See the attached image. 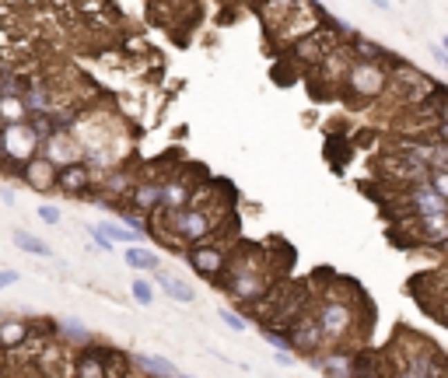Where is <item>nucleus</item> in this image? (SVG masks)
Segmentation results:
<instances>
[{
  "mask_svg": "<svg viewBox=\"0 0 448 378\" xmlns=\"http://www.w3.org/2000/svg\"><path fill=\"white\" fill-rule=\"evenodd\" d=\"M319 326L326 333L329 343H344L354 330H357V305L351 298H336V294H326L322 301L312 305Z\"/></svg>",
  "mask_w": 448,
  "mask_h": 378,
  "instance_id": "obj_1",
  "label": "nucleus"
},
{
  "mask_svg": "<svg viewBox=\"0 0 448 378\" xmlns=\"http://www.w3.org/2000/svg\"><path fill=\"white\" fill-rule=\"evenodd\" d=\"M392 67L396 64H364L357 60L344 81L347 95L357 98V102H375L382 95H389V81H392Z\"/></svg>",
  "mask_w": 448,
  "mask_h": 378,
  "instance_id": "obj_2",
  "label": "nucleus"
},
{
  "mask_svg": "<svg viewBox=\"0 0 448 378\" xmlns=\"http://www.w3.org/2000/svg\"><path fill=\"white\" fill-rule=\"evenodd\" d=\"M291 343H295V350L319 357V350H322L329 340H326V333H322V326H319L315 312H305V315L295 322V326H291Z\"/></svg>",
  "mask_w": 448,
  "mask_h": 378,
  "instance_id": "obj_3",
  "label": "nucleus"
},
{
  "mask_svg": "<svg viewBox=\"0 0 448 378\" xmlns=\"http://www.w3.org/2000/svg\"><path fill=\"white\" fill-rule=\"evenodd\" d=\"M354 361H357V354L333 350V354H319L312 364H315L326 378H354Z\"/></svg>",
  "mask_w": 448,
  "mask_h": 378,
  "instance_id": "obj_4",
  "label": "nucleus"
},
{
  "mask_svg": "<svg viewBox=\"0 0 448 378\" xmlns=\"http://www.w3.org/2000/svg\"><path fill=\"white\" fill-rule=\"evenodd\" d=\"M189 263H193V270H200L203 277H217L221 270H224V252L221 249H193L189 252Z\"/></svg>",
  "mask_w": 448,
  "mask_h": 378,
  "instance_id": "obj_5",
  "label": "nucleus"
},
{
  "mask_svg": "<svg viewBox=\"0 0 448 378\" xmlns=\"http://www.w3.org/2000/svg\"><path fill=\"white\" fill-rule=\"evenodd\" d=\"M84 182H88V176H84V165H67V169H60V172H56V186H60V189H67V193H77V189H84Z\"/></svg>",
  "mask_w": 448,
  "mask_h": 378,
  "instance_id": "obj_6",
  "label": "nucleus"
},
{
  "mask_svg": "<svg viewBox=\"0 0 448 378\" xmlns=\"http://www.w3.org/2000/svg\"><path fill=\"white\" fill-rule=\"evenodd\" d=\"M158 284H161V291H165L168 298H176V301H193V287L183 284V281H176V277H158Z\"/></svg>",
  "mask_w": 448,
  "mask_h": 378,
  "instance_id": "obj_7",
  "label": "nucleus"
},
{
  "mask_svg": "<svg viewBox=\"0 0 448 378\" xmlns=\"http://www.w3.org/2000/svg\"><path fill=\"white\" fill-rule=\"evenodd\" d=\"M15 245L25 249V252H32V256H49V245L39 242L35 235H25V231H15Z\"/></svg>",
  "mask_w": 448,
  "mask_h": 378,
  "instance_id": "obj_8",
  "label": "nucleus"
},
{
  "mask_svg": "<svg viewBox=\"0 0 448 378\" xmlns=\"http://www.w3.org/2000/svg\"><path fill=\"white\" fill-rule=\"evenodd\" d=\"M109 242H137V231L133 228H116V225H105V228H98Z\"/></svg>",
  "mask_w": 448,
  "mask_h": 378,
  "instance_id": "obj_9",
  "label": "nucleus"
},
{
  "mask_svg": "<svg viewBox=\"0 0 448 378\" xmlns=\"http://www.w3.org/2000/svg\"><path fill=\"white\" fill-rule=\"evenodd\" d=\"M127 263H130V266H140V270H151V266H158L154 252H144V249H127Z\"/></svg>",
  "mask_w": 448,
  "mask_h": 378,
  "instance_id": "obj_10",
  "label": "nucleus"
},
{
  "mask_svg": "<svg viewBox=\"0 0 448 378\" xmlns=\"http://www.w3.org/2000/svg\"><path fill=\"white\" fill-rule=\"evenodd\" d=\"M140 364H144V368H151V371H158V375H172V378H179V371H176L172 364H168V361H161V357L144 354V357H140Z\"/></svg>",
  "mask_w": 448,
  "mask_h": 378,
  "instance_id": "obj_11",
  "label": "nucleus"
},
{
  "mask_svg": "<svg viewBox=\"0 0 448 378\" xmlns=\"http://www.w3.org/2000/svg\"><path fill=\"white\" fill-rule=\"evenodd\" d=\"M427 186H431L438 196H445V200H448V172H438V169H431V176H427Z\"/></svg>",
  "mask_w": 448,
  "mask_h": 378,
  "instance_id": "obj_12",
  "label": "nucleus"
},
{
  "mask_svg": "<svg viewBox=\"0 0 448 378\" xmlns=\"http://www.w3.org/2000/svg\"><path fill=\"white\" fill-rule=\"evenodd\" d=\"M133 298H137L140 305H151V301H154V291H151L144 281H133Z\"/></svg>",
  "mask_w": 448,
  "mask_h": 378,
  "instance_id": "obj_13",
  "label": "nucleus"
},
{
  "mask_svg": "<svg viewBox=\"0 0 448 378\" xmlns=\"http://www.w3.org/2000/svg\"><path fill=\"white\" fill-rule=\"evenodd\" d=\"M217 315H221V322H228L232 330H239V333L245 330V319H242V315H235V312H228V308H221Z\"/></svg>",
  "mask_w": 448,
  "mask_h": 378,
  "instance_id": "obj_14",
  "label": "nucleus"
},
{
  "mask_svg": "<svg viewBox=\"0 0 448 378\" xmlns=\"http://www.w3.org/2000/svg\"><path fill=\"white\" fill-rule=\"evenodd\" d=\"M39 218H42L46 225H56V221H60V210L49 207V203H42V207H39Z\"/></svg>",
  "mask_w": 448,
  "mask_h": 378,
  "instance_id": "obj_15",
  "label": "nucleus"
},
{
  "mask_svg": "<svg viewBox=\"0 0 448 378\" xmlns=\"http://www.w3.org/2000/svg\"><path fill=\"white\" fill-rule=\"evenodd\" d=\"M431 57H434V64H438V67H445V70H448V53H445L441 46H434V49H431Z\"/></svg>",
  "mask_w": 448,
  "mask_h": 378,
  "instance_id": "obj_16",
  "label": "nucleus"
},
{
  "mask_svg": "<svg viewBox=\"0 0 448 378\" xmlns=\"http://www.w3.org/2000/svg\"><path fill=\"white\" fill-rule=\"evenodd\" d=\"M18 281V274H15V270H0V287H11Z\"/></svg>",
  "mask_w": 448,
  "mask_h": 378,
  "instance_id": "obj_17",
  "label": "nucleus"
},
{
  "mask_svg": "<svg viewBox=\"0 0 448 378\" xmlns=\"http://www.w3.org/2000/svg\"><path fill=\"white\" fill-rule=\"evenodd\" d=\"M434 252H438V256H445V259H448V242H441V245H438V249H434Z\"/></svg>",
  "mask_w": 448,
  "mask_h": 378,
  "instance_id": "obj_18",
  "label": "nucleus"
},
{
  "mask_svg": "<svg viewBox=\"0 0 448 378\" xmlns=\"http://www.w3.org/2000/svg\"><path fill=\"white\" fill-rule=\"evenodd\" d=\"M438 46H441V49H445V53H448V35H445V39H441V42H438Z\"/></svg>",
  "mask_w": 448,
  "mask_h": 378,
  "instance_id": "obj_19",
  "label": "nucleus"
},
{
  "mask_svg": "<svg viewBox=\"0 0 448 378\" xmlns=\"http://www.w3.org/2000/svg\"><path fill=\"white\" fill-rule=\"evenodd\" d=\"M179 378H189V375H179Z\"/></svg>",
  "mask_w": 448,
  "mask_h": 378,
  "instance_id": "obj_20",
  "label": "nucleus"
}]
</instances>
